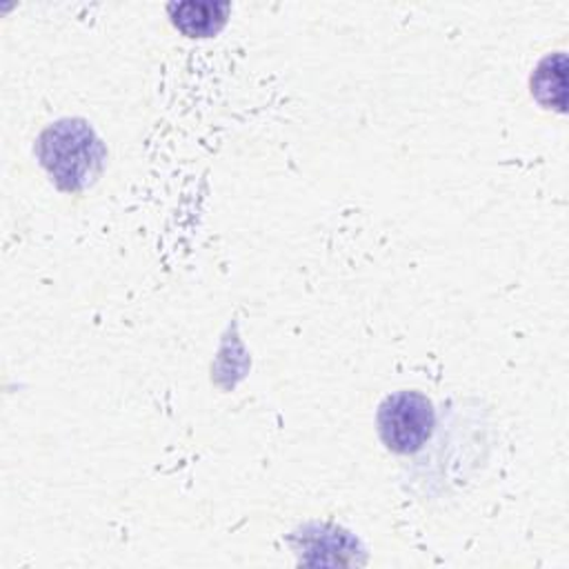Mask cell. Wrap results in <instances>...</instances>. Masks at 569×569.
Segmentation results:
<instances>
[{
	"mask_svg": "<svg viewBox=\"0 0 569 569\" xmlns=\"http://www.w3.org/2000/svg\"><path fill=\"white\" fill-rule=\"evenodd\" d=\"M38 156L58 187L78 191L98 176L104 149L82 120H60L40 136Z\"/></svg>",
	"mask_w": 569,
	"mask_h": 569,
	"instance_id": "cell-1",
	"label": "cell"
},
{
	"mask_svg": "<svg viewBox=\"0 0 569 569\" xmlns=\"http://www.w3.org/2000/svg\"><path fill=\"white\" fill-rule=\"evenodd\" d=\"M378 436L393 453H413L431 438L436 411L420 391H396L387 396L376 416Z\"/></svg>",
	"mask_w": 569,
	"mask_h": 569,
	"instance_id": "cell-2",
	"label": "cell"
},
{
	"mask_svg": "<svg viewBox=\"0 0 569 569\" xmlns=\"http://www.w3.org/2000/svg\"><path fill=\"white\" fill-rule=\"evenodd\" d=\"M231 11L229 2H178L169 4L171 22L178 31H182L189 38H209L216 36Z\"/></svg>",
	"mask_w": 569,
	"mask_h": 569,
	"instance_id": "cell-3",
	"label": "cell"
},
{
	"mask_svg": "<svg viewBox=\"0 0 569 569\" xmlns=\"http://www.w3.org/2000/svg\"><path fill=\"white\" fill-rule=\"evenodd\" d=\"M531 96L558 113L567 107V56L562 51L545 56L531 73Z\"/></svg>",
	"mask_w": 569,
	"mask_h": 569,
	"instance_id": "cell-4",
	"label": "cell"
}]
</instances>
